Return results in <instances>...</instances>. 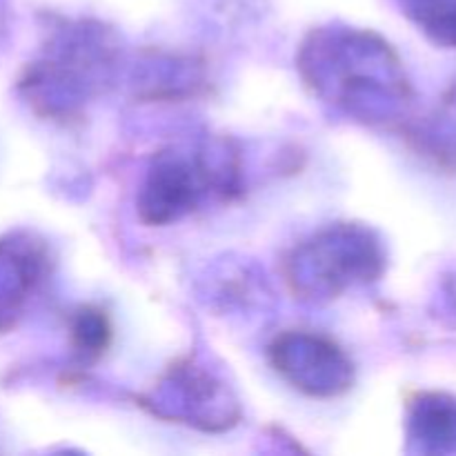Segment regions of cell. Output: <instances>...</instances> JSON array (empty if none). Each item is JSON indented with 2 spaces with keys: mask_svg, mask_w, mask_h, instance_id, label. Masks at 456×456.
<instances>
[{
  "mask_svg": "<svg viewBox=\"0 0 456 456\" xmlns=\"http://www.w3.org/2000/svg\"><path fill=\"white\" fill-rule=\"evenodd\" d=\"M412 439L426 452H456V399L421 395L412 405Z\"/></svg>",
  "mask_w": 456,
  "mask_h": 456,
  "instance_id": "obj_1",
  "label": "cell"
},
{
  "mask_svg": "<svg viewBox=\"0 0 456 456\" xmlns=\"http://www.w3.org/2000/svg\"><path fill=\"white\" fill-rule=\"evenodd\" d=\"M399 4L428 38L456 47V0H399Z\"/></svg>",
  "mask_w": 456,
  "mask_h": 456,
  "instance_id": "obj_2",
  "label": "cell"
},
{
  "mask_svg": "<svg viewBox=\"0 0 456 456\" xmlns=\"http://www.w3.org/2000/svg\"><path fill=\"white\" fill-rule=\"evenodd\" d=\"M107 337H110V328L101 312L83 310L78 314V321L74 325V338L78 350L85 352H101L105 350Z\"/></svg>",
  "mask_w": 456,
  "mask_h": 456,
  "instance_id": "obj_3",
  "label": "cell"
},
{
  "mask_svg": "<svg viewBox=\"0 0 456 456\" xmlns=\"http://www.w3.org/2000/svg\"><path fill=\"white\" fill-rule=\"evenodd\" d=\"M450 297H452V303H454V307H456V279L452 281V289H450Z\"/></svg>",
  "mask_w": 456,
  "mask_h": 456,
  "instance_id": "obj_4",
  "label": "cell"
}]
</instances>
